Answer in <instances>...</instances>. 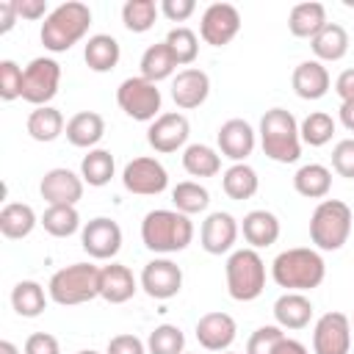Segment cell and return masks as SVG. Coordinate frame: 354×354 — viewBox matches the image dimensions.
I'll return each instance as SVG.
<instances>
[{
  "label": "cell",
  "instance_id": "74e56055",
  "mask_svg": "<svg viewBox=\"0 0 354 354\" xmlns=\"http://www.w3.org/2000/svg\"><path fill=\"white\" fill-rule=\"evenodd\" d=\"M171 205H174V210H180L185 216L205 213L207 205H210V194H207L205 185H199L194 180H183L171 188Z\"/></svg>",
  "mask_w": 354,
  "mask_h": 354
},
{
  "label": "cell",
  "instance_id": "f907efd6",
  "mask_svg": "<svg viewBox=\"0 0 354 354\" xmlns=\"http://www.w3.org/2000/svg\"><path fill=\"white\" fill-rule=\"evenodd\" d=\"M335 94L340 97V102H351L354 100V66L343 69L335 80Z\"/></svg>",
  "mask_w": 354,
  "mask_h": 354
},
{
  "label": "cell",
  "instance_id": "5b68a950",
  "mask_svg": "<svg viewBox=\"0 0 354 354\" xmlns=\"http://www.w3.org/2000/svg\"><path fill=\"white\" fill-rule=\"evenodd\" d=\"M47 293L61 307L86 304L100 296V268L94 263H72L55 271L47 282Z\"/></svg>",
  "mask_w": 354,
  "mask_h": 354
},
{
  "label": "cell",
  "instance_id": "3957f363",
  "mask_svg": "<svg viewBox=\"0 0 354 354\" xmlns=\"http://www.w3.org/2000/svg\"><path fill=\"white\" fill-rule=\"evenodd\" d=\"M88 25H91V8L80 0H66L47 14L39 36H41L44 50L66 53L88 33Z\"/></svg>",
  "mask_w": 354,
  "mask_h": 354
},
{
  "label": "cell",
  "instance_id": "f35d334b",
  "mask_svg": "<svg viewBox=\"0 0 354 354\" xmlns=\"http://www.w3.org/2000/svg\"><path fill=\"white\" fill-rule=\"evenodd\" d=\"M160 14V6L155 0H127L122 6V22L130 33H147Z\"/></svg>",
  "mask_w": 354,
  "mask_h": 354
},
{
  "label": "cell",
  "instance_id": "681fc988",
  "mask_svg": "<svg viewBox=\"0 0 354 354\" xmlns=\"http://www.w3.org/2000/svg\"><path fill=\"white\" fill-rule=\"evenodd\" d=\"M17 11H19L22 19H30V22L33 19H47V14H50L44 0H17Z\"/></svg>",
  "mask_w": 354,
  "mask_h": 354
},
{
  "label": "cell",
  "instance_id": "60d3db41",
  "mask_svg": "<svg viewBox=\"0 0 354 354\" xmlns=\"http://www.w3.org/2000/svg\"><path fill=\"white\" fill-rule=\"evenodd\" d=\"M163 41L169 44L174 61H177L180 66H185V69H188V64H194L196 55H199V39H196V33H194L191 28H185V25L171 28Z\"/></svg>",
  "mask_w": 354,
  "mask_h": 354
},
{
  "label": "cell",
  "instance_id": "ee69618b",
  "mask_svg": "<svg viewBox=\"0 0 354 354\" xmlns=\"http://www.w3.org/2000/svg\"><path fill=\"white\" fill-rule=\"evenodd\" d=\"M285 337L282 326L277 324H268V326H260L252 332V337L246 340V354H274L277 343Z\"/></svg>",
  "mask_w": 354,
  "mask_h": 354
},
{
  "label": "cell",
  "instance_id": "83f0119b",
  "mask_svg": "<svg viewBox=\"0 0 354 354\" xmlns=\"http://www.w3.org/2000/svg\"><path fill=\"white\" fill-rule=\"evenodd\" d=\"M293 188L304 199H326L332 191V171L324 163H304L293 174Z\"/></svg>",
  "mask_w": 354,
  "mask_h": 354
},
{
  "label": "cell",
  "instance_id": "f1b7e54d",
  "mask_svg": "<svg viewBox=\"0 0 354 354\" xmlns=\"http://www.w3.org/2000/svg\"><path fill=\"white\" fill-rule=\"evenodd\" d=\"M25 127H28V136H30L33 141L50 144V141H55V138L66 130V122H64V113H61L58 108L41 105V108H33V111L28 113Z\"/></svg>",
  "mask_w": 354,
  "mask_h": 354
},
{
  "label": "cell",
  "instance_id": "7dc6e473",
  "mask_svg": "<svg viewBox=\"0 0 354 354\" xmlns=\"http://www.w3.org/2000/svg\"><path fill=\"white\" fill-rule=\"evenodd\" d=\"M25 354H61V346H58V337L50 335V332H33L28 340H25Z\"/></svg>",
  "mask_w": 354,
  "mask_h": 354
},
{
  "label": "cell",
  "instance_id": "ab89813d",
  "mask_svg": "<svg viewBox=\"0 0 354 354\" xmlns=\"http://www.w3.org/2000/svg\"><path fill=\"white\" fill-rule=\"evenodd\" d=\"M299 136H301V144L324 147L335 136V119L326 111H313L299 122Z\"/></svg>",
  "mask_w": 354,
  "mask_h": 354
},
{
  "label": "cell",
  "instance_id": "f6af8a7d",
  "mask_svg": "<svg viewBox=\"0 0 354 354\" xmlns=\"http://www.w3.org/2000/svg\"><path fill=\"white\" fill-rule=\"evenodd\" d=\"M332 169L340 177L354 180V138H343L332 149Z\"/></svg>",
  "mask_w": 354,
  "mask_h": 354
},
{
  "label": "cell",
  "instance_id": "f546056e",
  "mask_svg": "<svg viewBox=\"0 0 354 354\" xmlns=\"http://www.w3.org/2000/svg\"><path fill=\"white\" fill-rule=\"evenodd\" d=\"M36 224H39V218H36L33 207L25 205V202H8V205H3V210H0V232H3V238H8V241H22V238H28Z\"/></svg>",
  "mask_w": 354,
  "mask_h": 354
},
{
  "label": "cell",
  "instance_id": "9c48e42d",
  "mask_svg": "<svg viewBox=\"0 0 354 354\" xmlns=\"http://www.w3.org/2000/svg\"><path fill=\"white\" fill-rule=\"evenodd\" d=\"M58 86H61V66L55 58H33L28 66H25V75H22V100L41 108V105H50V100L58 94Z\"/></svg>",
  "mask_w": 354,
  "mask_h": 354
},
{
  "label": "cell",
  "instance_id": "9f6ffc18",
  "mask_svg": "<svg viewBox=\"0 0 354 354\" xmlns=\"http://www.w3.org/2000/svg\"><path fill=\"white\" fill-rule=\"evenodd\" d=\"M75 354H100V351H91V348H88V351H75Z\"/></svg>",
  "mask_w": 354,
  "mask_h": 354
},
{
  "label": "cell",
  "instance_id": "4dcf8cb0",
  "mask_svg": "<svg viewBox=\"0 0 354 354\" xmlns=\"http://www.w3.org/2000/svg\"><path fill=\"white\" fill-rule=\"evenodd\" d=\"M221 188L230 199L235 202H243V199H252L260 188V177L257 171L249 166V163H232L224 174H221Z\"/></svg>",
  "mask_w": 354,
  "mask_h": 354
},
{
  "label": "cell",
  "instance_id": "7c38bea8",
  "mask_svg": "<svg viewBox=\"0 0 354 354\" xmlns=\"http://www.w3.org/2000/svg\"><path fill=\"white\" fill-rule=\"evenodd\" d=\"M80 246L94 260H113L122 249V227L108 216H97L80 230Z\"/></svg>",
  "mask_w": 354,
  "mask_h": 354
},
{
  "label": "cell",
  "instance_id": "7bdbcfd3",
  "mask_svg": "<svg viewBox=\"0 0 354 354\" xmlns=\"http://www.w3.org/2000/svg\"><path fill=\"white\" fill-rule=\"evenodd\" d=\"M22 75H25V69L17 61H11V58L0 61V100L11 102V100L22 97Z\"/></svg>",
  "mask_w": 354,
  "mask_h": 354
},
{
  "label": "cell",
  "instance_id": "836d02e7",
  "mask_svg": "<svg viewBox=\"0 0 354 354\" xmlns=\"http://www.w3.org/2000/svg\"><path fill=\"white\" fill-rule=\"evenodd\" d=\"M47 299H50V293H44V288L33 279H22L11 290V307L22 318H39L47 307Z\"/></svg>",
  "mask_w": 354,
  "mask_h": 354
},
{
  "label": "cell",
  "instance_id": "d6986e66",
  "mask_svg": "<svg viewBox=\"0 0 354 354\" xmlns=\"http://www.w3.org/2000/svg\"><path fill=\"white\" fill-rule=\"evenodd\" d=\"M238 232H241L238 221H235L230 213L216 210V213H210V216L202 221L199 243H202V249H205L207 254H227V252H232V246H235V241H238Z\"/></svg>",
  "mask_w": 354,
  "mask_h": 354
},
{
  "label": "cell",
  "instance_id": "e0dca14e",
  "mask_svg": "<svg viewBox=\"0 0 354 354\" xmlns=\"http://www.w3.org/2000/svg\"><path fill=\"white\" fill-rule=\"evenodd\" d=\"M216 141H218L221 158H230L232 163H246V158L254 152L257 133L252 130V124L246 119H227L218 127Z\"/></svg>",
  "mask_w": 354,
  "mask_h": 354
},
{
  "label": "cell",
  "instance_id": "d6a6232c",
  "mask_svg": "<svg viewBox=\"0 0 354 354\" xmlns=\"http://www.w3.org/2000/svg\"><path fill=\"white\" fill-rule=\"evenodd\" d=\"M138 66H141V77H147L149 83H160V80L171 77L180 64L174 61L169 44H166V41H158V44H149V47L144 50Z\"/></svg>",
  "mask_w": 354,
  "mask_h": 354
},
{
  "label": "cell",
  "instance_id": "d590c367",
  "mask_svg": "<svg viewBox=\"0 0 354 354\" xmlns=\"http://www.w3.org/2000/svg\"><path fill=\"white\" fill-rule=\"evenodd\" d=\"M113 171H116V160L108 149H88V155H83V160H80V177H83V183H88L94 188L108 185Z\"/></svg>",
  "mask_w": 354,
  "mask_h": 354
},
{
  "label": "cell",
  "instance_id": "5bb4252c",
  "mask_svg": "<svg viewBox=\"0 0 354 354\" xmlns=\"http://www.w3.org/2000/svg\"><path fill=\"white\" fill-rule=\"evenodd\" d=\"M188 136H191V124L185 119V113L180 111H166L160 113L149 130H147V144L160 152V155H171L177 149H185L188 147Z\"/></svg>",
  "mask_w": 354,
  "mask_h": 354
},
{
  "label": "cell",
  "instance_id": "db71d44e",
  "mask_svg": "<svg viewBox=\"0 0 354 354\" xmlns=\"http://www.w3.org/2000/svg\"><path fill=\"white\" fill-rule=\"evenodd\" d=\"M340 124L354 133V100L351 102H340Z\"/></svg>",
  "mask_w": 354,
  "mask_h": 354
},
{
  "label": "cell",
  "instance_id": "7a4b0ae2",
  "mask_svg": "<svg viewBox=\"0 0 354 354\" xmlns=\"http://www.w3.org/2000/svg\"><path fill=\"white\" fill-rule=\"evenodd\" d=\"M141 241L155 254L183 252L194 241V221L185 213L169 210V207L149 210L141 221Z\"/></svg>",
  "mask_w": 354,
  "mask_h": 354
},
{
  "label": "cell",
  "instance_id": "bcb514c9",
  "mask_svg": "<svg viewBox=\"0 0 354 354\" xmlns=\"http://www.w3.org/2000/svg\"><path fill=\"white\" fill-rule=\"evenodd\" d=\"M105 354H147V343H144L141 337L130 335V332H124V335H113V337L108 340Z\"/></svg>",
  "mask_w": 354,
  "mask_h": 354
},
{
  "label": "cell",
  "instance_id": "6da1fadb",
  "mask_svg": "<svg viewBox=\"0 0 354 354\" xmlns=\"http://www.w3.org/2000/svg\"><path fill=\"white\" fill-rule=\"evenodd\" d=\"M271 277L279 288H285V293H304V290H313L324 282L326 263H324L318 249L293 246V249H285L274 257Z\"/></svg>",
  "mask_w": 354,
  "mask_h": 354
},
{
  "label": "cell",
  "instance_id": "680465c9",
  "mask_svg": "<svg viewBox=\"0 0 354 354\" xmlns=\"http://www.w3.org/2000/svg\"><path fill=\"white\" fill-rule=\"evenodd\" d=\"M351 321H354V318H351Z\"/></svg>",
  "mask_w": 354,
  "mask_h": 354
},
{
  "label": "cell",
  "instance_id": "277c9868",
  "mask_svg": "<svg viewBox=\"0 0 354 354\" xmlns=\"http://www.w3.org/2000/svg\"><path fill=\"white\" fill-rule=\"evenodd\" d=\"M260 147L263 155L271 158L274 163H296L301 155V136H299V122L290 111L285 108H271L260 119Z\"/></svg>",
  "mask_w": 354,
  "mask_h": 354
},
{
  "label": "cell",
  "instance_id": "ba28073f",
  "mask_svg": "<svg viewBox=\"0 0 354 354\" xmlns=\"http://www.w3.org/2000/svg\"><path fill=\"white\" fill-rule=\"evenodd\" d=\"M116 102H119V108L130 116V119H136V122H155L158 116H160V102H163V97H160V88H158V83H149L147 77H127V80H122L119 83V88H116Z\"/></svg>",
  "mask_w": 354,
  "mask_h": 354
},
{
  "label": "cell",
  "instance_id": "2e32d148",
  "mask_svg": "<svg viewBox=\"0 0 354 354\" xmlns=\"http://www.w3.org/2000/svg\"><path fill=\"white\" fill-rule=\"evenodd\" d=\"M235 335H238V326L230 313L213 310L196 321V340L205 351H216V354L230 351V346L235 343Z\"/></svg>",
  "mask_w": 354,
  "mask_h": 354
},
{
  "label": "cell",
  "instance_id": "52a82bcc",
  "mask_svg": "<svg viewBox=\"0 0 354 354\" xmlns=\"http://www.w3.org/2000/svg\"><path fill=\"white\" fill-rule=\"evenodd\" d=\"M224 277H227V293L235 301H254L266 290V263L260 252L252 246L230 252Z\"/></svg>",
  "mask_w": 354,
  "mask_h": 354
},
{
  "label": "cell",
  "instance_id": "603a6c76",
  "mask_svg": "<svg viewBox=\"0 0 354 354\" xmlns=\"http://www.w3.org/2000/svg\"><path fill=\"white\" fill-rule=\"evenodd\" d=\"M66 141L77 149H94L105 136V119L97 111H77L64 130Z\"/></svg>",
  "mask_w": 354,
  "mask_h": 354
},
{
  "label": "cell",
  "instance_id": "f5cc1de1",
  "mask_svg": "<svg viewBox=\"0 0 354 354\" xmlns=\"http://www.w3.org/2000/svg\"><path fill=\"white\" fill-rule=\"evenodd\" d=\"M274 354H310V351H307V346H304L301 340H296V337H282V340L277 343Z\"/></svg>",
  "mask_w": 354,
  "mask_h": 354
},
{
  "label": "cell",
  "instance_id": "4fadbf2b",
  "mask_svg": "<svg viewBox=\"0 0 354 354\" xmlns=\"http://www.w3.org/2000/svg\"><path fill=\"white\" fill-rule=\"evenodd\" d=\"M138 285L149 299H158V301L174 299L183 290V268L169 257H155L144 266Z\"/></svg>",
  "mask_w": 354,
  "mask_h": 354
},
{
  "label": "cell",
  "instance_id": "9a60e30c",
  "mask_svg": "<svg viewBox=\"0 0 354 354\" xmlns=\"http://www.w3.org/2000/svg\"><path fill=\"white\" fill-rule=\"evenodd\" d=\"M351 321L346 313H324L313 326V354H348Z\"/></svg>",
  "mask_w": 354,
  "mask_h": 354
},
{
  "label": "cell",
  "instance_id": "b9f144b4",
  "mask_svg": "<svg viewBox=\"0 0 354 354\" xmlns=\"http://www.w3.org/2000/svg\"><path fill=\"white\" fill-rule=\"evenodd\" d=\"M147 354H185V335L174 324H160L147 337Z\"/></svg>",
  "mask_w": 354,
  "mask_h": 354
},
{
  "label": "cell",
  "instance_id": "c3c4849f",
  "mask_svg": "<svg viewBox=\"0 0 354 354\" xmlns=\"http://www.w3.org/2000/svg\"><path fill=\"white\" fill-rule=\"evenodd\" d=\"M194 11H196L194 0H160V14L169 22H185Z\"/></svg>",
  "mask_w": 354,
  "mask_h": 354
},
{
  "label": "cell",
  "instance_id": "44dd1931",
  "mask_svg": "<svg viewBox=\"0 0 354 354\" xmlns=\"http://www.w3.org/2000/svg\"><path fill=\"white\" fill-rule=\"evenodd\" d=\"M136 290H138V282L127 266L108 263L100 268V299H105L108 304H124L136 296Z\"/></svg>",
  "mask_w": 354,
  "mask_h": 354
},
{
  "label": "cell",
  "instance_id": "8d00e7d4",
  "mask_svg": "<svg viewBox=\"0 0 354 354\" xmlns=\"http://www.w3.org/2000/svg\"><path fill=\"white\" fill-rule=\"evenodd\" d=\"M39 224H41L53 238H69V235H75V232L80 230V213H77L75 205H50V207L41 213Z\"/></svg>",
  "mask_w": 354,
  "mask_h": 354
},
{
  "label": "cell",
  "instance_id": "ac0fdd59",
  "mask_svg": "<svg viewBox=\"0 0 354 354\" xmlns=\"http://www.w3.org/2000/svg\"><path fill=\"white\" fill-rule=\"evenodd\" d=\"M39 194L47 205H77L83 199V177L72 169H50L39 183Z\"/></svg>",
  "mask_w": 354,
  "mask_h": 354
},
{
  "label": "cell",
  "instance_id": "ffe728a7",
  "mask_svg": "<svg viewBox=\"0 0 354 354\" xmlns=\"http://www.w3.org/2000/svg\"><path fill=\"white\" fill-rule=\"evenodd\" d=\"M210 94V77L205 69L199 66H188V69H180L171 80V100L177 108L183 111H194L199 108Z\"/></svg>",
  "mask_w": 354,
  "mask_h": 354
},
{
  "label": "cell",
  "instance_id": "6f0895ef",
  "mask_svg": "<svg viewBox=\"0 0 354 354\" xmlns=\"http://www.w3.org/2000/svg\"><path fill=\"white\" fill-rule=\"evenodd\" d=\"M221 354H235V351H221Z\"/></svg>",
  "mask_w": 354,
  "mask_h": 354
},
{
  "label": "cell",
  "instance_id": "11a10c76",
  "mask_svg": "<svg viewBox=\"0 0 354 354\" xmlns=\"http://www.w3.org/2000/svg\"><path fill=\"white\" fill-rule=\"evenodd\" d=\"M0 354H19V348L11 340H0Z\"/></svg>",
  "mask_w": 354,
  "mask_h": 354
},
{
  "label": "cell",
  "instance_id": "816d5d0a",
  "mask_svg": "<svg viewBox=\"0 0 354 354\" xmlns=\"http://www.w3.org/2000/svg\"><path fill=\"white\" fill-rule=\"evenodd\" d=\"M19 19L17 0H0V33H8Z\"/></svg>",
  "mask_w": 354,
  "mask_h": 354
},
{
  "label": "cell",
  "instance_id": "7402d4cb",
  "mask_svg": "<svg viewBox=\"0 0 354 354\" xmlns=\"http://www.w3.org/2000/svg\"><path fill=\"white\" fill-rule=\"evenodd\" d=\"M290 86L296 91V97L301 100H321L329 86H332V77H329V69L321 64V61H301L296 69H293V77H290Z\"/></svg>",
  "mask_w": 354,
  "mask_h": 354
},
{
  "label": "cell",
  "instance_id": "30bf717a",
  "mask_svg": "<svg viewBox=\"0 0 354 354\" xmlns=\"http://www.w3.org/2000/svg\"><path fill=\"white\" fill-rule=\"evenodd\" d=\"M122 185L136 196H158L169 185V171L158 158H133L122 171Z\"/></svg>",
  "mask_w": 354,
  "mask_h": 354
},
{
  "label": "cell",
  "instance_id": "8992f818",
  "mask_svg": "<svg viewBox=\"0 0 354 354\" xmlns=\"http://www.w3.org/2000/svg\"><path fill=\"white\" fill-rule=\"evenodd\" d=\"M354 213L340 199H321L310 216V241L321 252H337L351 235Z\"/></svg>",
  "mask_w": 354,
  "mask_h": 354
},
{
  "label": "cell",
  "instance_id": "1f68e13d",
  "mask_svg": "<svg viewBox=\"0 0 354 354\" xmlns=\"http://www.w3.org/2000/svg\"><path fill=\"white\" fill-rule=\"evenodd\" d=\"M310 47L315 53V61H340L346 53H348V33L343 25L337 22H326V28L310 39Z\"/></svg>",
  "mask_w": 354,
  "mask_h": 354
},
{
  "label": "cell",
  "instance_id": "d4e9b609",
  "mask_svg": "<svg viewBox=\"0 0 354 354\" xmlns=\"http://www.w3.org/2000/svg\"><path fill=\"white\" fill-rule=\"evenodd\" d=\"M241 232L252 249H266L279 238V218L271 210H249L243 216Z\"/></svg>",
  "mask_w": 354,
  "mask_h": 354
},
{
  "label": "cell",
  "instance_id": "e575fe53",
  "mask_svg": "<svg viewBox=\"0 0 354 354\" xmlns=\"http://www.w3.org/2000/svg\"><path fill=\"white\" fill-rule=\"evenodd\" d=\"M183 169L191 177H216L221 171V152L207 144H188L183 149Z\"/></svg>",
  "mask_w": 354,
  "mask_h": 354
},
{
  "label": "cell",
  "instance_id": "484cf974",
  "mask_svg": "<svg viewBox=\"0 0 354 354\" xmlns=\"http://www.w3.org/2000/svg\"><path fill=\"white\" fill-rule=\"evenodd\" d=\"M119 58H122V47H119V41L113 36H108V33L88 36V41L83 47V61H86V66L91 72H100V75L111 72V69H116Z\"/></svg>",
  "mask_w": 354,
  "mask_h": 354
},
{
  "label": "cell",
  "instance_id": "8fae6325",
  "mask_svg": "<svg viewBox=\"0 0 354 354\" xmlns=\"http://www.w3.org/2000/svg\"><path fill=\"white\" fill-rule=\"evenodd\" d=\"M241 30V14L232 3H210L199 19V36L210 47L230 44Z\"/></svg>",
  "mask_w": 354,
  "mask_h": 354
},
{
  "label": "cell",
  "instance_id": "cb8c5ba5",
  "mask_svg": "<svg viewBox=\"0 0 354 354\" xmlns=\"http://www.w3.org/2000/svg\"><path fill=\"white\" fill-rule=\"evenodd\" d=\"M326 28V8L324 3H296L288 14V30L296 39H315Z\"/></svg>",
  "mask_w": 354,
  "mask_h": 354
},
{
  "label": "cell",
  "instance_id": "4316f807",
  "mask_svg": "<svg viewBox=\"0 0 354 354\" xmlns=\"http://www.w3.org/2000/svg\"><path fill=\"white\" fill-rule=\"evenodd\" d=\"M274 318L282 329H304L313 318V301L304 293H282L274 301Z\"/></svg>",
  "mask_w": 354,
  "mask_h": 354
}]
</instances>
